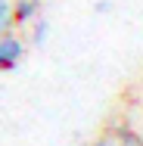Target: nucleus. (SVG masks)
<instances>
[{
	"label": "nucleus",
	"mask_w": 143,
	"mask_h": 146,
	"mask_svg": "<svg viewBox=\"0 0 143 146\" xmlns=\"http://www.w3.org/2000/svg\"><path fill=\"white\" fill-rule=\"evenodd\" d=\"M115 134H118L121 146H143V140H140V137H134V134H131V131H124V127H118Z\"/></svg>",
	"instance_id": "obj_5"
},
{
	"label": "nucleus",
	"mask_w": 143,
	"mask_h": 146,
	"mask_svg": "<svg viewBox=\"0 0 143 146\" xmlns=\"http://www.w3.org/2000/svg\"><path fill=\"white\" fill-rule=\"evenodd\" d=\"M16 28V19H13V0H0V37L9 34Z\"/></svg>",
	"instance_id": "obj_3"
},
{
	"label": "nucleus",
	"mask_w": 143,
	"mask_h": 146,
	"mask_svg": "<svg viewBox=\"0 0 143 146\" xmlns=\"http://www.w3.org/2000/svg\"><path fill=\"white\" fill-rule=\"evenodd\" d=\"M47 34H50V22L47 19H34V25H31V44L34 47L47 44Z\"/></svg>",
	"instance_id": "obj_4"
},
{
	"label": "nucleus",
	"mask_w": 143,
	"mask_h": 146,
	"mask_svg": "<svg viewBox=\"0 0 143 146\" xmlns=\"http://www.w3.org/2000/svg\"><path fill=\"white\" fill-rule=\"evenodd\" d=\"M93 146H121L118 140H112V137H103V140H96Z\"/></svg>",
	"instance_id": "obj_6"
},
{
	"label": "nucleus",
	"mask_w": 143,
	"mask_h": 146,
	"mask_svg": "<svg viewBox=\"0 0 143 146\" xmlns=\"http://www.w3.org/2000/svg\"><path fill=\"white\" fill-rule=\"evenodd\" d=\"M41 13V0H13V19H16V28L19 25H34Z\"/></svg>",
	"instance_id": "obj_2"
},
{
	"label": "nucleus",
	"mask_w": 143,
	"mask_h": 146,
	"mask_svg": "<svg viewBox=\"0 0 143 146\" xmlns=\"http://www.w3.org/2000/svg\"><path fill=\"white\" fill-rule=\"evenodd\" d=\"M25 56V40L16 37L13 31L0 37V72H13Z\"/></svg>",
	"instance_id": "obj_1"
}]
</instances>
